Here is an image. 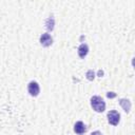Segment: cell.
Here are the masks:
<instances>
[{
    "instance_id": "cell-10",
    "label": "cell",
    "mask_w": 135,
    "mask_h": 135,
    "mask_svg": "<svg viewBox=\"0 0 135 135\" xmlns=\"http://www.w3.org/2000/svg\"><path fill=\"white\" fill-rule=\"evenodd\" d=\"M107 96H108V97H115V94H113V92H109V93L107 94Z\"/></svg>"
},
{
    "instance_id": "cell-9",
    "label": "cell",
    "mask_w": 135,
    "mask_h": 135,
    "mask_svg": "<svg viewBox=\"0 0 135 135\" xmlns=\"http://www.w3.org/2000/svg\"><path fill=\"white\" fill-rule=\"evenodd\" d=\"M86 78H88L89 80H93V79L95 78V73H94L92 70L88 71V72H86Z\"/></svg>"
},
{
    "instance_id": "cell-3",
    "label": "cell",
    "mask_w": 135,
    "mask_h": 135,
    "mask_svg": "<svg viewBox=\"0 0 135 135\" xmlns=\"http://www.w3.org/2000/svg\"><path fill=\"white\" fill-rule=\"evenodd\" d=\"M27 91H28V93H30L31 96H33V97L38 96V94H39V92H40L39 84H38L36 81H31V82L27 84Z\"/></svg>"
},
{
    "instance_id": "cell-11",
    "label": "cell",
    "mask_w": 135,
    "mask_h": 135,
    "mask_svg": "<svg viewBox=\"0 0 135 135\" xmlns=\"http://www.w3.org/2000/svg\"><path fill=\"white\" fill-rule=\"evenodd\" d=\"M91 135H102V134H101L99 131H95V132H93Z\"/></svg>"
},
{
    "instance_id": "cell-6",
    "label": "cell",
    "mask_w": 135,
    "mask_h": 135,
    "mask_svg": "<svg viewBox=\"0 0 135 135\" xmlns=\"http://www.w3.org/2000/svg\"><path fill=\"white\" fill-rule=\"evenodd\" d=\"M86 131V128L82 121H77L74 126V132L77 134H83Z\"/></svg>"
},
{
    "instance_id": "cell-1",
    "label": "cell",
    "mask_w": 135,
    "mask_h": 135,
    "mask_svg": "<svg viewBox=\"0 0 135 135\" xmlns=\"http://www.w3.org/2000/svg\"><path fill=\"white\" fill-rule=\"evenodd\" d=\"M91 105L93 110L98 113H101L105 110V102L100 96H93L91 98Z\"/></svg>"
},
{
    "instance_id": "cell-2",
    "label": "cell",
    "mask_w": 135,
    "mask_h": 135,
    "mask_svg": "<svg viewBox=\"0 0 135 135\" xmlns=\"http://www.w3.org/2000/svg\"><path fill=\"white\" fill-rule=\"evenodd\" d=\"M108 121L112 124V126H117L119 120H120V115L117 111H110L108 112Z\"/></svg>"
},
{
    "instance_id": "cell-8",
    "label": "cell",
    "mask_w": 135,
    "mask_h": 135,
    "mask_svg": "<svg viewBox=\"0 0 135 135\" xmlns=\"http://www.w3.org/2000/svg\"><path fill=\"white\" fill-rule=\"evenodd\" d=\"M45 27L49 31H52L54 28V18L53 17H49L45 21Z\"/></svg>"
},
{
    "instance_id": "cell-5",
    "label": "cell",
    "mask_w": 135,
    "mask_h": 135,
    "mask_svg": "<svg viewBox=\"0 0 135 135\" xmlns=\"http://www.w3.org/2000/svg\"><path fill=\"white\" fill-rule=\"evenodd\" d=\"M89 53V46L86 43H81L78 47V55L80 58H84Z\"/></svg>"
},
{
    "instance_id": "cell-4",
    "label": "cell",
    "mask_w": 135,
    "mask_h": 135,
    "mask_svg": "<svg viewBox=\"0 0 135 135\" xmlns=\"http://www.w3.org/2000/svg\"><path fill=\"white\" fill-rule=\"evenodd\" d=\"M40 43H41V45L42 46H50L52 43H53V38L51 37V35L50 34H47V33H45V34H42L41 36H40Z\"/></svg>"
},
{
    "instance_id": "cell-7",
    "label": "cell",
    "mask_w": 135,
    "mask_h": 135,
    "mask_svg": "<svg viewBox=\"0 0 135 135\" xmlns=\"http://www.w3.org/2000/svg\"><path fill=\"white\" fill-rule=\"evenodd\" d=\"M119 104L122 107V109H123L126 112H130L131 102H130L128 99H120V100H119Z\"/></svg>"
}]
</instances>
